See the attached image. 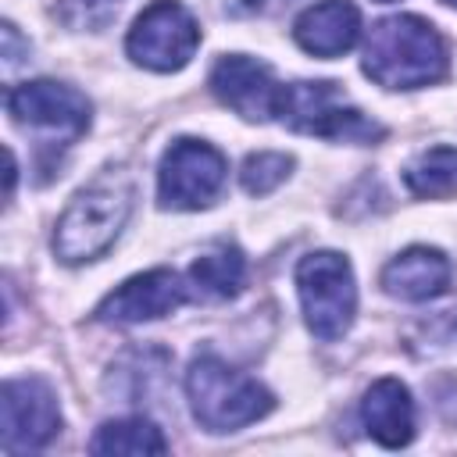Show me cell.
<instances>
[{"label": "cell", "instance_id": "7c38bea8", "mask_svg": "<svg viewBox=\"0 0 457 457\" xmlns=\"http://www.w3.org/2000/svg\"><path fill=\"white\" fill-rule=\"evenodd\" d=\"M296 43L314 57H339L361 36V11L350 0H321L293 21Z\"/></svg>", "mask_w": 457, "mask_h": 457}, {"label": "cell", "instance_id": "8fae6325", "mask_svg": "<svg viewBox=\"0 0 457 457\" xmlns=\"http://www.w3.org/2000/svg\"><path fill=\"white\" fill-rule=\"evenodd\" d=\"M278 82L264 61H253L246 54H225L211 68V93L232 107L246 121H268L275 118L278 104Z\"/></svg>", "mask_w": 457, "mask_h": 457}, {"label": "cell", "instance_id": "9c48e42d", "mask_svg": "<svg viewBox=\"0 0 457 457\" xmlns=\"http://www.w3.org/2000/svg\"><path fill=\"white\" fill-rule=\"evenodd\" d=\"M89 111L93 107L86 93L64 82L36 79V82H21L7 89V114L25 129H36L50 139L57 136L64 146L75 143L89 129Z\"/></svg>", "mask_w": 457, "mask_h": 457}, {"label": "cell", "instance_id": "277c9868", "mask_svg": "<svg viewBox=\"0 0 457 457\" xmlns=\"http://www.w3.org/2000/svg\"><path fill=\"white\" fill-rule=\"evenodd\" d=\"M275 118L296 132L336 139V143H371L382 139L386 129L371 121L364 111L343 104L336 82H289L278 89Z\"/></svg>", "mask_w": 457, "mask_h": 457}, {"label": "cell", "instance_id": "8992f818", "mask_svg": "<svg viewBox=\"0 0 457 457\" xmlns=\"http://www.w3.org/2000/svg\"><path fill=\"white\" fill-rule=\"evenodd\" d=\"M200 46V25L179 0H154L129 29L125 50L150 71H179Z\"/></svg>", "mask_w": 457, "mask_h": 457}, {"label": "cell", "instance_id": "44dd1931", "mask_svg": "<svg viewBox=\"0 0 457 457\" xmlns=\"http://www.w3.org/2000/svg\"><path fill=\"white\" fill-rule=\"evenodd\" d=\"M4 61H7V68H14L21 61L18 57V29L11 21H4Z\"/></svg>", "mask_w": 457, "mask_h": 457}, {"label": "cell", "instance_id": "d6986e66", "mask_svg": "<svg viewBox=\"0 0 457 457\" xmlns=\"http://www.w3.org/2000/svg\"><path fill=\"white\" fill-rule=\"evenodd\" d=\"M121 0H61L57 18L68 29H104L118 18Z\"/></svg>", "mask_w": 457, "mask_h": 457}, {"label": "cell", "instance_id": "7402d4cb", "mask_svg": "<svg viewBox=\"0 0 457 457\" xmlns=\"http://www.w3.org/2000/svg\"><path fill=\"white\" fill-rule=\"evenodd\" d=\"M14 171H18V168H14V154L7 150V196L14 193Z\"/></svg>", "mask_w": 457, "mask_h": 457}, {"label": "cell", "instance_id": "e0dca14e", "mask_svg": "<svg viewBox=\"0 0 457 457\" xmlns=\"http://www.w3.org/2000/svg\"><path fill=\"white\" fill-rule=\"evenodd\" d=\"M403 182L418 196H439L457 186V150L453 146H428L407 168Z\"/></svg>", "mask_w": 457, "mask_h": 457}, {"label": "cell", "instance_id": "2e32d148", "mask_svg": "<svg viewBox=\"0 0 457 457\" xmlns=\"http://www.w3.org/2000/svg\"><path fill=\"white\" fill-rule=\"evenodd\" d=\"M168 439L150 418H118L96 428L89 439V453H111V457H143V453H164Z\"/></svg>", "mask_w": 457, "mask_h": 457}, {"label": "cell", "instance_id": "52a82bcc", "mask_svg": "<svg viewBox=\"0 0 457 457\" xmlns=\"http://www.w3.org/2000/svg\"><path fill=\"white\" fill-rule=\"evenodd\" d=\"M225 171H228V164H225L221 150H214L211 143L175 139L161 157L157 200H161V207H175V211L207 207L221 193Z\"/></svg>", "mask_w": 457, "mask_h": 457}, {"label": "cell", "instance_id": "603a6c76", "mask_svg": "<svg viewBox=\"0 0 457 457\" xmlns=\"http://www.w3.org/2000/svg\"><path fill=\"white\" fill-rule=\"evenodd\" d=\"M243 7H246V11H261V7H264V0H243Z\"/></svg>", "mask_w": 457, "mask_h": 457}, {"label": "cell", "instance_id": "5bb4252c", "mask_svg": "<svg viewBox=\"0 0 457 457\" xmlns=\"http://www.w3.org/2000/svg\"><path fill=\"white\" fill-rule=\"evenodd\" d=\"M450 282V261L436 246H407L382 268V289L396 300H432Z\"/></svg>", "mask_w": 457, "mask_h": 457}, {"label": "cell", "instance_id": "3957f363", "mask_svg": "<svg viewBox=\"0 0 457 457\" xmlns=\"http://www.w3.org/2000/svg\"><path fill=\"white\" fill-rule=\"evenodd\" d=\"M186 396H189L193 418L207 432H236L243 425H253L275 403L271 393L257 378L236 371L214 353H204L189 364Z\"/></svg>", "mask_w": 457, "mask_h": 457}, {"label": "cell", "instance_id": "ba28073f", "mask_svg": "<svg viewBox=\"0 0 457 457\" xmlns=\"http://www.w3.org/2000/svg\"><path fill=\"white\" fill-rule=\"evenodd\" d=\"M61 432V411L54 389L36 378H7L0 393V446L4 453H36Z\"/></svg>", "mask_w": 457, "mask_h": 457}, {"label": "cell", "instance_id": "4fadbf2b", "mask_svg": "<svg viewBox=\"0 0 457 457\" xmlns=\"http://www.w3.org/2000/svg\"><path fill=\"white\" fill-rule=\"evenodd\" d=\"M361 421L368 436L389 450L414 439V400L400 378H378L361 400Z\"/></svg>", "mask_w": 457, "mask_h": 457}, {"label": "cell", "instance_id": "7a4b0ae2", "mask_svg": "<svg viewBox=\"0 0 457 457\" xmlns=\"http://www.w3.org/2000/svg\"><path fill=\"white\" fill-rule=\"evenodd\" d=\"M450 54L432 21L389 14L371 25L364 43V75L386 89H418L446 75Z\"/></svg>", "mask_w": 457, "mask_h": 457}, {"label": "cell", "instance_id": "ffe728a7", "mask_svg": "<svg viewBox=\"0 0 457 457\" xmlns=\"http://www.w3.org/2000/svg\"><path fill=\"white\" fill-rule=\"evenodd\" d=\"M425 332L436 336V339H443V343H453V339H457V303L436 311V314L425 321Z\"/></svg>", "mask_w": 457, "mask_h": 457}, {"label": "cell", "instance_id": "ac0fdd59", "mask_svg": "<svg viewBox=\"0 0 457 457\" xmlns=\"http://www.w3.org/2000/svg\"><path fill=\"white\" fill-rule=\"evenodd\" d=\"M293 171V157L289 154H278V150H257L243 161V171H239V182L250 196H264L271 193L275 186H282Z\"/></svg>", "mask_w": 457, "mask_h": 457}, {"label": "cell", "instance_id": "30bf717a", "mask_svg": "<svg viewBox=\"0 0 457 457\" xmlns=\"http://www.w3.org/2000/svg\"><path fill=\"white\" fill-rule=\"evenodd\" d=\"M189 296V286L171 268H154L125 278L114 293H107L96 307V318L107 325H139L171 314Z\"/></svg>", "mask_w": 457, "mask_h": 457}, {"label": "cell", "instance_id": "5b68a950", "mask_svg": "<svg viewBox=\"0 0 457 457\" xmlns=\"http://www.w3.org/2000/svg\"><path fill=\"white\" fill-rule=\"evenodd\" d=\"M296 293H300L303 321L318 339L332 343V339L346 336V328L353 325V314H357V282H353V268L343 253L314 250V253L300 257Z\"/></svg>", "mask_w": 457, "mask_h": 457}, {"label": "cell", "instance_id": "d4e9b609", "mask_svg": "<svg viewBox=\"0 0 457 457\" xmlns=\"http://www.w3.org/2000/svg\"><path fill=\"white\" fill-rule=\"evenodd\" d=\"M382 4H393V0H382Z\"/></svg>", "mask_w": 457, "mask_h": 457}, {"label": "cell", "instance_id": "cb8c5ba5", "mask_svg": "<svg viewBox=\"0 0 457 457\" xmlns=\"http://www.w3.org/2000/svg\"><path fill=\"white\" fill-rule=\"evenodd\" d=\"M443 4H450V7H457V0H443Z\"/></svg>", "mask_w": 457, "mask_h": 457}, {"label": "cell", "instance_id": "9a60e30c", "mask_svg": "<svg viewBox=\"0 0 457 457\" xmlns=\"http://www.w3.org/2000/svg\"><path fill=\"white\" fill-rule=\"evenodd\" d=\"M246 282V257L236 246H214L189 268V289L204 300H228Z\"/></svg>", "mask_w": 457, "mask_h": 457}, {"label": "cell", "instance_id": "6da1fadb", "mask_svg": "<svg viewBox=\"0 0 457 457\" xmlns=\"http://www.w3.org/2000/svg\"><path fill=\"white\" fill-rule=\"evenodd\" d=\"M136 204V179L129 168H104L86 189L71 196L54 228V253L64 264L96 261L125 228Z\"/></svg>", "mask_w": 457, "mask_h": 457}]
</instances>
